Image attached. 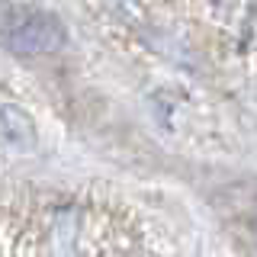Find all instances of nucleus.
<instances>
[{"mask_svg":"<svg viewBox=\"0 0 257 257\" xmlns=\"http://www.w3.org/2000/svg\"><path fill=\"white\" fill-rule=\"evenodd\" d=\"M64 42V26L55 13L39 7L0 4V45L16 55H48Z\"/></svg>","mask_w":257,"mask_h":257,"instance_id":"2","label":"nucleus"},{"mask_svg":"<svg viewBox=\"0 0 257 257\" xmlns=\"http://www.w3.org/2000/svg\"><path fill=\"white\" fill-rule=\"evenodd\" d=\"M135 238L106 209L61 203L39 209L10 238L7 257H135Z\"/></svg>","mask_w":257,"mask_h":257,"instance_id":"1","label":"nucleus"},{"mask_svg":"<svg viewBox=\"0 0 257 257\" xmlns=\"http://www.w3.org/2000/svg\"><path fill=\"white\" fill-rule=\"evenodd\" d=\"M0 128H4V135L16 145L32 142V122H29L26 112L16 109V106H0Z\"/></svg>","mask_w":257,"mask_h":257,"instance_id":"3","label":"nucleus"}]
</instances>
